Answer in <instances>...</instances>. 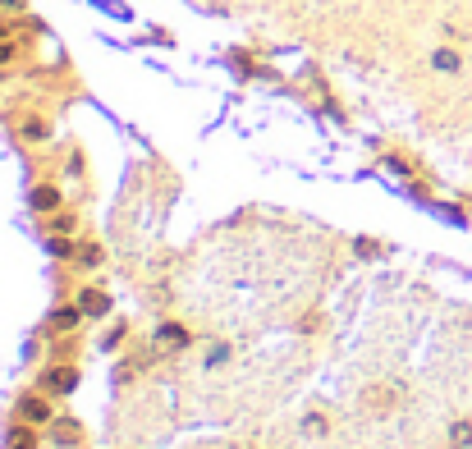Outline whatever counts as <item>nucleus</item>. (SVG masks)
Segmentation results:
<instances>
[{"mask_svg":"<svg viewBox=\"0 0 472 449\" xmlns=\"http://www.w3.org/2000/svg\"><path fill=\"white\" fill-rule=\"evenodd\" d=\"M83 312H88V317H106V312H110V298L106 294H83Z\"/></svg>","mask_w":472,"mask_h":449,"instance_id":"5","label":"nucleus"},{"mask_svg":"<svg viewBox=\"0 0 472 449\" xmlns=\"http://www.w3.org/2000/svg\"><path fill=\"white\" fill-rule=\"evenodd\" d=\"M55 326H60V330L78 326V312H74V307H65V312H55Z\"/></svg>","mask_w":472,"mask_h":449,"instance_id":"9","label":"nucleus"},{"mask_svg":"<svg viewBox=\"0 0 472 449\" xmlns=\"http://www.w3.org/2000/svg\"><path fill=\"white\" fill-rule=\"evenodd\" d=\"M51 440L55 445H78V422H55Z\"/></svg>","mask_w":472,"mask_h":449,"instance_id":"4","label":"nucleus"},{"mask_svg":"<svg viewBox=\"0 0 472 449\" xmlns=\"http://www.w3.org/2000/svg\"><path fill=\"white\" fill-rule=\"evenodd\" d=\"M78 385V372H69V367H60V372H46V390H60V395H69Z\"/></svg>","mask_w":472,"mask_h":449,"instance_id":"1","label":"nucleus"},{"mask_svg":"<svg viewBox=\"0 0 472 449\" xmlns=\"http://www.w3.org/2000/svg\"><path fill=\"white\" fill-rule=\"evenodd\" d=\"M33 207H55V193H51V188H37V193H33Z\"/></svg>","mask_w":472,"mask_h":449,"instance_id":"10","label":"nucleus"},{"mask_svg":"<svg viewBox=\"0 0 472 449\" xmlns=\"http://www.w3.org/2000/svg\"><path fill=\"white\" fill-rule=\"evenodd\" d=\"M431 65H436L440 74H454V69H459V55H454V51H436V55H431Z\"/></svg>","mask_w":472,"mask_h":449,"instance_id":"7","label":"nucleus"},{"mask_svg":"<svg viewBox=\"0 0 472 449\" xmlns=\"http://www.w3.org/2000/svg\"><path fill=\"white\" fill-rule=\"evenodd\" d=\"M37 440H33V431H23V427H14L10 431V449H33Z\"/></svg>","mask_w":472,"mask_h":449,"instance_id":"8","label":"nucleus"},{"mask_svg":"<svg viewBox=\"0 0 472 449\" xmlns=\"http://www.w3.org/2000/svg\"><path fill=\"white\" fill-rule=\"evenodd\" d=\"M225 358H230V349L220 344V349H211V358H207V362H211V367H220V362H225Z\"/></svg>","mask_w":472,"mask_h":449,"instance_id":"11","label":"nucleus"},{"mask_svg":"<svg viewBox=\"0 0 472 449\" xmlns=\"http://www.w3.org/2000/svg\"><path fill=\"white\" fill-rule=\"evenodd\" d=\"M450 445L454 449H468L472 445V422H454V427H450Z\"/></svg>","mask_w":472,"mask_h":449,"instance_id":"6","label":"nucleus"},{"mask_svg":"<svg viewBox=\"0 0 472 449\" xmlns=\"http://www.w3.org/2000/svg\"><path fill=\"white\" fill-rule=\"evenodd\" d=\"M156 344H161V349H184L188 335L179 326H161V330H156Z\"/></svg>","mask_w":472,"mask_h":449,"instance_id":"2","label":"nucleus"},{"mask_svg":"<svg viewBox=\"0 0 472 449\" xmlns=\"http://www.w3.org/2000/svg\"><path fill=\"white\" fill-rule=\"evenodd\" d=\"M19 413L28 417V422H46V417H51V408H46L42 399H23V404H19Z\"/></svg>","mask_w":472,"mask_h":449,"instance_id":"3","label":"nucleus"},{"mask_svg":"<svg viewBox=\"0 0 472 449\" xmlns=\"http://www.w3.org/2000/svg\"><path fill=\"white\" fill-rule=\"evenodd\" d=\"M5 60H10V46H0V65H5Z\"/></svg>","mask_w":472,"mask_h":449,"instance_id":"12","label":"nucleus"}]
</instances>
